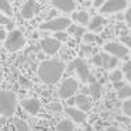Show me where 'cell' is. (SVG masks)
Wrapping results in <instances>:
<instances>
[{
	"mask_svg": "<svg viewBox=\"0 0 131 131\" xmlns=\"http://www.w3.org/2000/svg\"><path fill=\"white\" fill-rule=\"evenodd\" d=\"M0 38H2V40H6V38H7V35H6V28H4V27H3V28H2V31H0Z\"/></svg>",
	"mask_w": 131,
	"mask_h": 131,
	"instance_id": "cell-35",
	"label": "cell"
},
{
	"mask_svg": "<svg viewBox=\"0 0 131 131\" xmlns=\"http://www.w3.org/2000/svg\"><path fill=\"white\" fill-rule=\"evenodd\" d=\"M17 97L10 90H2L0 93V113L4 117H12L16 113Z\"/></svg>",
	"mask_w": 131,
	"mask_h": 131,
	"instance_id": "cell-2",
	"label": "cell"
},
{
	"mask_svg": "<svg viewBox=\"0 0 131 131\" xmlns=\"http://www.w3.org/2000/svg\"><path fill=\"white\" fill-rule=\"evenodd\" d=\"M73 120L71 118H65V120H61L59 123L57 124V128L55 131H73L75 130V124H73Z\"/></svg>",
	"mask_w": 131,
	"mask_h": 131,
	"instance_id": "cell-18",
	"label": "cell"
},
{
	"mask_svg": "<svg viewBox=\"0 0 131 131\" xmlns=\"http://www.w3.org/2000/svg\"><path fill=\"white\" fill-rule=\"evenodd\" d=\"M75 104H76L79 108H82L83 111H88V110H90L92 103H90V99H89L85 93H80V94H78V96L75 97Z\"/></svg>",
	"mask_w": 131,
	"mask_h": 131,
	"instance_id": "cell-16",
	"label": "cell"
},
{
	"mask_svg": "<svg viewBox=\"0 0 131 131\" xmlns=\"http://www.w3.org/2000/svg\"><path fill=\"white\" fill-rule=\"evenodd\" d=\"M68 71H75L76 75L79 76V79L85 83H93L96 82L94 78L90 75V71H89V66L86 63V61L83 58H76L73 59L68 66Z\"/></svg>",
	"mask_w": 131,
	"mask_h": 131,
	"instance_id": "cell-3",
	"label": "cell"
},
{
	"mask_svg": "<svg viewBox=\"0 0 131 131\" xmlns=\"http://www.w3.org/2000/svg\"><path fill=\"white\" fill-rule=\"evenodd\" d=\"M123 76H124V72L120 71V69H116L110 73V80L113 83H117V82H123Z\"/></svg>",
	"mask_w": 131,
	"mask_h": 131,
	"instance_id": "cell-24",
	"label": "cell"
},
{
	"mask_svg": "<svg viewBox=\"0 0 131 131\" xmlns=\"http://www.w3.org/2000/svg\"><path fill=\"white\" fill-rule=\"evenodd\" d=\"M82 27L83 26H80V24H71L68 31L71 32L72 35H75V37H83V35H85V30H83Z\"/></svg>",
	"mask_w": 131,
	"mask_h": 131,
	"instance_id": "cell-21",
	"label": "cell"
},
{
	"mask_svg": "<svg viewBox=\"0 0 131 131\" xmlns=\"http://www.w3.org/2000/svg\"><path fill=\"white\" fill-rule=\"evenodd\" d=\"M48 108L51 111H57V113H61L62 111V104L61 103H51V104H48Z\"/></svg>",
	"mask_w": 131,
	"mask_h": 131,
	"instance_id": "cell-28",
	"label": "cell"
},
{
	"mask_svg": "<svg viewBox=\"0 0 131 131\" xmlns=\"http://www.w3.org/2000/svg\"><path fill=\"white\" fill-rule=\"evenodd\" d=\"M106 24V20L102 17V16H94L93 18L90 20V23H89V31L94 32V31H100V30L103 28V26Z\"/></svg>",
	"mask_w": 131,
	"mask_h": 131,
	"instance_id": "cell-17",
	"label": "cell"
},
{
	"mask_svg": "<svg viewBox=\"0 0 131 131\" xmlns=\"http://www.w3.org/2000/svg\"><path fill=\"white\" fill-rule=\"evenodd\" d=\"M121 41H123V44H124V45H127V47H128V48L131 47V38L128 37V35H123Z\"/></svg>",
	"mask_w": 131,
	"mask_h": 131,
	"instance_id": "cell-34",
	"label": "cell"
},
{
	"mask_svg": "<svg viewBox=\"0 0 131 131\" xmlns=\"http://www.w3.org/2000/svg\"><path fill=\"white\" fill-rule=\"evenodd\" d=\"M123 113L125 114V116L131 117V99H127L124 100V103H123V107H121Z\"/></svg>",
	"mask_w": 131,
	"mask_h": 131,
	"instance_id": "cell-27",
	"label": "cell"
},
{
	"mask_svg": "<svg viewBox=\"0 0 131 131\" xmlns=\"http://www.w3.org/2000/svg\"><path fill=\"white\" fill-rule=\"evenodd\" d=\"M65 113L75 123H83L86 120V111H83L79 107H68V108H65Z\"/></svg>",
	"mask_w": 131,
	"mask_h": 131,
	"instance_id": "cell-14",
	"label": "cell"
},
{
	"mask_svg": "<svg viewBox=\"0 0 131 131\" xmlns=\"http://www.w3.org/2000/svg\"><path fill=\"white\" fill-rule=\"evenodd\" d=\"M51 3L55 9L62 13H72L76 7L75 0H51Z\"/></svg>",
	"mask_w": 131,
	"mask_h": 131,
	"instance_id": "cell-12",
	"label": "cell"
},
{
	"mask_svg": "<svg viewBox=\"0 0 131 131\" xmlns=\"http://www.w3.org/2000/svg\"><path fill=\"white\" fill-rule=\"evenodd\" d=\"M72 20L76 24H80V26H89L90 23V17H89V13L85 12V10H80V12H73L72 14Z\"/></svg>",
	"mask_w": 131,
	"mask_h": 131,
	"instance_id": "cell-15",
	"label": "cell"
},
{
	"mask_svg": "<svg viewBox=\"0 0 131 131\" xmlns=\"http://www.w3.org/2000/svg\"><path fill=\"white\" fill-rule=\"evenodd\" d=\"M83 40H85L86 42H93V41L96 40V37H94L92 32H85V35H83Z\"/></svg>",
	"mask_w": 131,
	"mask_h": 131,
	"instance_id": "cell-30",
	"label": "cell"
},
{
	"mask_svg": "<svg viewBox=\"0 0 131 131\" xmlns=\"http://www.w3.org/2000/svg\"><path fill=\"white\" fill-rule=\"evenodd\" d=\"M106 2H107V0H93V6L97 7V9H102Z\"/></svg>",
	"mask_w": 131,
	"mask_h": 131,
	"instance_id": "cell-33",
	"label": "cell"
},
{
	"mask_svg": "<svg viewBox=\"0 0 131 131\" xmlns=\"http://www.w3.org/2000/svg\"><path fill=\"white\" fill-rule=\"evenodd\" d=\"M2 24H3V27L4 28H9L10 31L13 30V27H14V23H13L10 18H7V14H2Z\"/></svg>",
	"mask_w": 131,
	"mask_h": 131,
	"instance_id": "cell-25",
	"label": "cell"
},
{
	"mask_svg": "<svg viewBox=\"0 0 131 131\" xmlns=\"http://www.w3.org/2000/svg\"><path fill=\"white\" fill-rule=\"evenodd\" d=\"M127 0H107L103 7L100 9L102 13H106V14H113V13H118L123 12V10L127 7Z\"/></svg>",
	"mask_w": 131,
	"mask_h": 131,
	"instance_id": "cell-9",
	"label": "cell"
},
{
	"mask_svg": "<svg viewBox=\"0 0 131 131\" xmlns=\"http://www.w3.org/2000/svg\"><path fill=\"white\" fill-rule=\"evenodd\" d=\"M0 10L3 12V14L12 16V13H13L12 3H10L9 0H0Z\"/></svg>",
	"mask_w": 131,
	"mask_h": 131,
	"instance_id": "cell-22",
	"label": "cell"
},
{
	"mask_svg": "<svg viewBox=\"0 0 131 131\" xmlns=\"http://www.w3.org/2000/svg\"><path fill=\"white\" fill-rule=\"evenodd\" d=\"M41 48L47 55H55L61 49V41L58 38H45L41 41Z\"/></svg>",
	"mask_w": 131,
	"mask_h": 131,
	"instance_id": "cell-11",
	"label": "cell"
},
{
	"mask_svg": "<svg viewBox=\"0 0 131 131\" xmlns=\"http://www.w3.org/2000/svg\"><path fill=\"white\" fill-rule=\"evenodd\" d=\"M40 27H41V30L59 32V31H63V30H68L71 27V20L68 17H54V18H49V20L44 21Z\"/></svg>",
	"mask_w": 131,
	"mask_h": 131,
	"instance_id": "cell-5",
	"label": "cell"
},
{
	"mask_svg": "<svg viewBox=\"0 0 131 131\" xmlns=\"http://www.w3.org/2000/svg\"><path fill=\"white\" fill-rule=\"evenodd\" d=\"M24 44H26V38H24V34L20 30H12L7 34V38L4 40V47L10 52H16L18 49H21L24 47Z\"/></svg>",
	"mask_w": 131,
	"mask_h": 131,
	"instance_id": "cell-4",
	"label": "cell"
},
{
	"mask_svg": "<svg viewBox=\"0 0 131 131\" xmlns=\"http://www.w3.org/2000/svg\"><path fill=\"white\" fill-rule=\"evenodd\" d=\"M78 89H79V83H78L76 79H73V78H68L66 80H63V83L61 85L59 90H58V96L61 97V99H71L72 96H75V93L78 92Z\"/></svg>",
	"mask_w": 131,
	"mask_h": 131,
	"instance_id": "cell-7",
	"label": "cell"
},
{
	"mask_svg": "<svg viewBox=\"0 0 131 131\" xmlns=\"http://www.w3.org/2000/svg\"><path fill=\"white\" fill-rule=\"evenodd\" d=\"M90 54H92V47L88 45V44L83 45L82 47V55H83V57H88V55H90Z\"/></svg>",
	"mask_w": 131,
	"mask_h": 131,
	"instance_id": "cell-29",
	"label": "cell"
},
{
	"mask_svg": "<svg viewBox=\"0 0 131 131\" xmlns=\"http://www.w3.org/2000/svg\"><path fill=\"white\" fill-rule=\"evenodd\" d=\"M124 18H125V23L131 27V7L127 9V12H125V14H124Z\"/></svg>",
	"mask_w": 131,
	"mask_h": 131,
	"instance_id": "cell-31",
	"label": "cell"
},
{
	"mask_svg": "<svg viewBox=\"0 0 131 131\" xmlns=\"http://www.w3.org/2000/svg\"><path fill=\"white\" fill-rule=\"evenodd\" d=\"M38 13H40V4L35 0H27L24 3V6L21 7V17L27 18V20L32 18Z\"/></svg>",
	"mask_w": 131,
	"mask_h": 131,
	"instance_id": "cell-10",
	"label": "cell"
},
{
	"mask_svg": "<svg viewBox=\"0 0 131 131\" xmlns=\"http://www.w3.org/2000/svg\"><path fill=\"white\" fill-rule=\"evenodd\" d=\"M123 72H124L125 79H127L128 82H131V61H128V62H125L124 65H123Z\"/></svg>",
	"mask_w": 131,
	"mask_h": 131,
	"instance_id": "cell-26",
	"label": "cell"
},
{
	"mask_svg": "<svg viewBox=\"0 0 131 131\" xmlns=\"http://www.w3.org/2000/svg\"><path fill=\"white\" fill-rule=\"evenodd\" d=\"M66 66L62 61L58 59H48L40 63L38 66V78L47 85H54L62 78Z\"/></svg>",
	"mask_w": 131,
	"mask_h": 131,
	"instance_id": "cell-1",
	"label": "cell"
},
{
	"mask_svg": "<svg viewBox=\"0 0 131 131\" xmlns=\"http://www.w3.org/2000/svg\"><path fill=\"white\" fill-rule=\"evenodd\" d=\"M20 83L21 85H26V86H30V82H27V79H24V78H20Z\"/></svg>",
	"mask_w": 131,
	"mask_h": 131,
	"instance_id": "cell-36",
	"label": "cell"
},
{
	"mask_svg": "<svg viewBox=\"0 0 131 131\" xmlns=\"http://www.w3.org/2000/svg\"><path fill=\"white\" fill-rule=\"evenodd\" d=\"M14 127H16V131H30L28 124L21 118H16L14 120Z\"/></svg>",
	"mask_w": 131,
	"mask_h": 131,
	"instance_id": "cell-23",
	"label": "cell"
},
{
	"mask_svg": "<svg viewBox=\"0 0 131 131\" xmlns=\"http://www.w3.org/2000/svg\"><path fill=\"white\" fill-rule=\"evenodd\" d=\"M92 62L96 66H102L103 69H113L118 63V58L113 57V55L107 54V52H102V54H96L92 58Z\"/></svg>",
	"mask_w": 131,
	"mask_h": 131,
	"instance_id": "cell-6",
	"label": "cell"
},
{
	"mask_svg": "<svg viewBox=\"0 0 131 131\" xmlns=\"http://www.w3.org/2000/svg\"><path fill=\"white\" fill-rule=\"evenodd\" d=\"M103 49H104V52H107V54L113 55L116 58H124L128 55V47L124 45L123 42H113V41H110V42L104 44Z\"/></svg>",
	"mask_w": 131,
	"mask_h": 131,
	"instance_id": "cell-8",
	"label": "cell"
},
{
	"mask_svg": "<svg viewBox=\"0 0 131 131\" xmlns=\"http://www.w3.org/2000/svg\"><path fill=\"white\" fill-rule=\"evenodd\" d=\"M55 38H58L59 41H63V40H66V38H68V34H65V32H62V31L55 32Z\"/></svg>",
	"mask_w": 131,
	"mask_h": 131,
	"instance_id": "cell-32",
	"label": "cell"
},
{
	"mask_svg": "<svg viewBox=\"0 0 131 131\" xmlns=\"http://www.w3.org/2000/svg\"><path fill=\"white\" fill-rule=\"evenodd\" d=\"M106 131H121V130H120V128H117V127H108Z\"/></svg>",
	"mask_w": 131,
	"mask_h": 131,
	"instance_id": "cell-37",
	"label": "cell"
},
{
	"mask_svg": "<svg viewBox=\"0 0 131 131\" xmlns=\"http://www.w3.org/2000/svg\"><path fill=\"white\" fill-rule=\"evenodd\" d=\"M21 106H23V108L27 111V113L32 114V116L38 114V113H40V110H41L40 100L34 99V97H31V99H24L23 102H21Z\"/></svg>",
	"mask_w": 131,
	"mask_h": 131,
	"instance_id": "cell-13",
	"label": "cell"
},
{
	"mask_svg": "<svg viewBox=\"0 0 131 131\" xmlns=\"http://www.w3.org/2000/svg\"><path fill=\"white\" fill-rule=\"evenodd\" d=\"M117 96H118L121 100H127V99H130V97H131V86L124 85L123 88H120L118 90H117Z\"/></svg>",
	"mask_w": 131,
	"mask_h": 131,
	"instance_id": "cell-20",
	"label": "cell"
},
{
	"mask_svg": "<svg viewBox=\"0 0 131 131\" xmlns=\"http://www.w3.org/2000/svg\"><path fill=\"white\" fill-rule=\"evenodd\" d=\"M88 93L90 94L93 99H99V97L102 96V85H100V83H97V82L90 83V85H89V88H88Z\"/></svg>",
	"mask_w": 131,
	"mask_h": 131,
	"instance_id": "cell-19",
	"label": "cell"
}]
</instances>
